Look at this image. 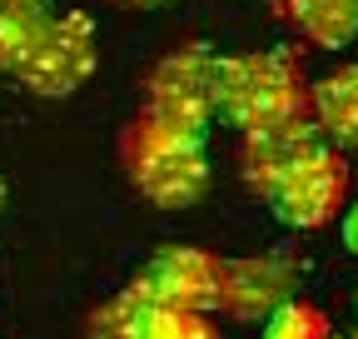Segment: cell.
<instances>
[{"instance_id":"cell-15","label":"cell","mask_w":358,"mask_h":339,"mask_svg":"<svg viewBox=\"0 0 358 339\" xmlns=\"http://www.w3.org/2000/svg\"><path fill=\"white\" fill-rule=\"evenodd\" d=\"M0 209H6V180H0Z\"/></svg>"},{"instance_id":"cell-5","label":"cell","mask_w":358,"mask_h":339,"mask_svg":"<svg viewBox=\"0 0 358 339\" xmlns=\"http://www.w3.org/2000/svg\"><path fill=\"white\" fill-rule=\"evenodd\" d=\"M219 289H224V260L219 254H209L199 244H164L129 279L124 294H134L145 305H164V310L209 314V310H219Z\"/></svg>"},{"instance_id":"cell-18","label":"cell","mask_w":358,"mask_h":339,"mask_svg":"<svg viewBox=\"0 0 358 339\" xmlns=\"http://www.w3.org/2000/svg\"><path fill=\"white\" fill-rule=\"evenodd\" d=\"M0 75H6V70H0Z\"/></svg>"},{"instance_id":"cell-6","label":"cell","mask_w":358,"mask_h":339,"mask_svg":"<svg viewBox=\"0 0 358 339\" xmlns=\"http://www.w3.org/2000/svg\"><path fill=\"white\" fill-rule=\"evenodd\" d=\"M264 205L274 209V220L289 225V230H324L329 220H338L343 205H348V160H343V150L324 145L319 155H308Z\"/></svg>"},{"instance_id":"cell-17","label":"cell","mask_w":358,"mask_h":339,"mask_svg":"<svg viewBox=\"0 0 358 339\" xmlns=\"http://www.w3.org/2000/svg\"><path fill=\"white\" fill-rule=\"evenodd\" d=\"M348 339H358V334H348Z\"/></svg>"},{"instance_id":"cell-16","label":"cell","mask_w":358,"mask_h":339,"mask_svg":"<svg viewBox=\"0 0 358 339\" xmlns=\"http://www.w3.org/2000/svg\"><path fill=\"white\" fill-rule=\"evenodd\" d=\"M204 339H224V334H219V329H209V334H204Z\"/></svg>"},{"instance_id":"cell-7","label":"cell","mask_w":358,"mask_h":339,"mask_svg":"<svg viewBox=\"0 0 358 339\" xmlns=\"http://www.w3.org/2000/svg\"><path fill=\"white\" fill-rule=\"evenodd\" d=\"M324 145L329 140H324L319 125H313V115H294V120H279V125H264V130H249L239 140V180L259 200H268L308 155H319Z\"/></svg>"},{"instance_id":"cell-1","label":"cell","mask_w":358,"mask_h":339,"mask_svg":"<svg viewBox=\"0 0 358 339\" xmlns=\"http://www.w3.org/2000/svg\"><path fill=\"white\" fill-rule=\"evenodd\" d=\"M214 105L219 120L234 130H264L294 115H308V75L299 50H244V55H219L214 65Z\"/></svg>"},{"instance_id":"cell-14","label":"cell","mask_w":358,"mask_h":339,"mask_svg":"<svg viewBox=\"0 0 358 339\" xmlns=\"http://www.w3.org/2000/svg\"><path fill=\"white\" fill-rule=\"evenodd\" d=\"M115 6H124V11H155V6H164V0H115Z\"/></svg>"},{"instance_id":"cell-3","label":"cell","mask_w":358,"mask_h":339,"mask_svg":"<svg viewBox=\"0 0 358 339\" xmlns=\"http://www.w3.org/2000/svg\"><path fill=\"white\" fill-rule=\"evenodd\" d=\"M214 65H219V50H209V46H179L174 55H164L145 75V105H140V115L155 120V125H169V130H185V135H204L209 140V125L219 120Z\"/></svg>"},{"instance_id":"cell-8","label":"cell","mask_w":358,"mask_h":339,"mask_svg":"<svg viewBox=\"0 0 358 339\" xmlns=\"http://www.w3.org/2000/svg\"><path fill=\"white\" fill-rule=\"evenodd\" d=\"M289 265L279 260H224L219 310L234 319H268L289 300Z\"/></svg>"},{"instance_id":"cell-13","label":"cell","mask_w":358,"mask_h":339,"mask_svg":"<svg viewBox=\"0 0 358 339\" xmlns=\"http://www.w3.org/2000/svg\"><path fill=\"white\" fill-rule=\"evenodd\" d=\"M343 249H348V254H358V200L343 209Z\"/></svg>"},{"instance_id":"cell-2","label":"cell","mask_w":358,"mask_h":339,"mask_svg":"<svg viewBox=\"0 0 358 339\" xmlns=\"http://www.w3.org/2000/svg\"><path fill=\"white\" fill-rule=\"evenodd\" d=\"M120 165L129 185L159 209H189L209 190V140L134 115L120 135Z\"/></svg>"},{"instance_id":"cell-12","label":"cell","mask_w":358,"mask_h":339,"mask_svg":"<svg viewBox=\"0 0 358 339\" xmlns=\"http://www.w3.org/2000/svg\"><path fill=\"white\" fill-rule=\"evenodd\" d=\"M264 339H334V334H329V319L313 310V305H303V300H284L274 314H268Z\"/></svg>"},{"instance_id":"cell-4","label":"cell","mask_w":358,"mask_h":339,"mask_svg":"<svg viewBox=\"0 0 358 339\" xmlns=\"http://www.w3.org/2000/svg\"><path fill=\"white\" fill-rule=\"evenodd\" d=\"M100 65V30L85 11H60L50 20V30L40 35V46L30 50V60L15 70V80L40 100H65L95 75Z\"/></svg>"},{"instance_id":"cell-10","label":"cell","mask_w":358,"mask_h":339,"mask_svg":"<svg viewBox=\"0 0 358 339\" xmlns=\"http://www.w3.org/2000/svg\"><path fill=\"white\" fill-rule=\"evenodd\" d=\"M279 15L319 50H348L358 40V0H279Z\"/></svg>"},{"instance_id":"cell-11","label":"cell","mask_w":358,"mask_h":339,"mask_svg":"<svg viewBox=\"0 0 358 339\" xmlns=\"http://www.w3.org/2000/svg\"><path fill=\"white\" fill-rule=\"evenodd\" d=\"M50 0H0V70L15 75L40 46V35L50 30Z\"/></svg>"},{"instance_id":"cell-9","label":"cell","mask_w":358,"mask_h":339,"mask_svg":"<svg viewBox=\"0 0 358 339\" xmlns=\"http://www.w3.org/2000/svg\"><path fill=\"white\" fill-rule=\"evenodd\" d=\"M308 115L334 150H358V65H338L308 85Z\"/></svg>"}]
</instances>
